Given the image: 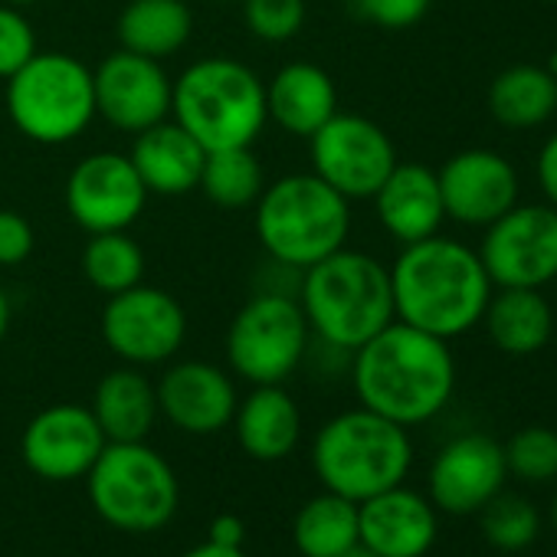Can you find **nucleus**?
Segmentation results:
<instances>
[{
  "label": "nucleus",
  "mask_w": 557,
  "mask_h": 557,
  "mask_svg": "<svg viewBox=\"0 0 557 557\" xmlns=\"http://www.w3.org/2000/svg\"><path fill=\"white\" fill-rule=\"evenodd\" d=\"M391 289L397 322L453 342L482 325L495 286L472 246L436 233L400 249Z\"/></svg>",
  "instance_id": "1"
},
{
  "label": "nucleus",
  "mask_w": 557,
  "mask_h": 557,
  "mask_svg": "<svg viewBox=\"0 0 557 557\" xmlns=\"http://www.w3.org/2000/svg\"><path fill=\"white\" fill-rule=\"evenodd\" d=\"M351 384L361 407L410 430L433 420L449 404L456 391V358L449 342L394 319L355 351Z\"/></svg>",
  "instance_id": "2"
},
{
  "label": "nucleus",
  "mask_w": 557,
  "mask_h": 557,
  "mask_svg": "<svg viewBox=\"0 0 557 557\" xmlns=\"http://www.w3.org/2000/svg\"><path fill=\"white\" fill-rule=\"evenodd\" d=\"M296 299L312 335L322 345L348 355H355L397 319L391 265L348 246L302 272Z\"/></svg>",
  "instance_id": "3"
},
{
  "label": "nucleus",
  "mask_w": 557,
  "mask_h": 557,
  "mask_svg": "<svg viewBox=\"0 0 557 557\" xmlns=\"http://www.w3.org/2000/svg\"><path fill=\"white\" fill-rule=\"evenodd\" d=\"M252 230L275 265L306 272L348 246L351 200L312 171L286 174L262 187L252 203Z\"/></svg>",
  "instance_id": "4"
},
{
  "label": "nucleus",
  "mask_w": 557,
  "mask_h": 557,
  "mask_svg": "<svg viewBox=\"0 0 557 557\" xmlns=\"http://www.w3.org/2000/svg\"><path fill=\"white\" fill-rule=\"evenodd\" d=\"M171 119L207 151L252 148L269 122L265 83L233 57H203L174 79Z\"/></svg>",
  "instance_id": "5"
},
{
  "label": "nucleus",
  "mask_w": 557,
  "mask_h": 557,
  "mask_svg": "<svg viewBox=\"0 0 557 557\" xmlns=\"http://www.w3.org/2000/svg\"><path fill=\"white\" fill-rule=\"evenodd\" d=\"M413 462L407 426L358 407L332 417L312 443V469L319 482L351 502H364L404 485Z\"/></svg>",
  "instance_id": "6"
},
{
  "label": "nucleus",
  "mask_w": 557,
  "mask_h": 557,
  "mask_svg": "<svg viewBox=\"0 0 557 557\" xmlns=\"http://www.w3.org/2000/svg\"><path fill=\"white\" fill-rule=\"evenodd\" d=\"M11 125L34 145L60 148L96 122L92 70L73 53H40L4 83Z\"/></svg>",
  "instance_id": "7"
},
{
  "label": "nucleus",
  "mask_w": 557,
  "mask_h": 557,
  "mask_svg": "<svg viewBox=\"0 0 557 557\" xmlns=\"http://www.w3.org/2000/svg\"><path fill=\"white\" fill-rule=\"evenodd\" d=\"M86 482L96 515L119 531H158L174 518L181 502L171 462L145 440L106 443Z\"/></svg>",
  "instance_id": "8"
},
{
  "label": "nucleus",
  "mask_w": 557,
  "mask_h": 557,
  "mask_svg": "<svg viewBox=\"0 0 557 557\" xmlns=\"http://www.w3.org/2000/svg\"><path fill=\"white\" fill-rule=\"evenodd\" d=\"M312 329L296 296L265 289L246 299L226 329V364L230 371L259 387L283 384L306 361Z\"/></svg>",
  "instance_id": "9"
},
{
  "label": "nucleus",
  "mask_w": 557,
  "mask_h": 557,
  "mask_svg": "<svg viewBox=\"0 0 557 557\" xmlns=\"http://www.w3.org/2000/svg\"><path fill=\"white\" fill-rule=\"evenodd\" d=\"M475 252L495 289H544L557 278V210L515 203L485 226Z\"/></svg>",
  "instance_id": "10"
},
{
  "label": "nucleus",
  "mask_w": 557,
  "mask_h": 557,
  "mask_svg": "<svg viewBox=\"0 0 557 557\" xmlns=\"http://www.w3.org/2000/svg\"><path fill=\"white\" fill-rule=\"evenodd\" d=\"M309 158L312 174L348 200H371L397 168L391 135L377 122L355 112H335L309 138Z\"/></svg>",
  "instance_id": "11"
},
{
  "label": "nucleus",
  "mask_w": 557,
  "mask_h": 557,
  "mask_svg": "<svg viewBox=\"0 0 557 557\" xmlns=\"http://www.w3.org/2000/svg\"><path fill=\"white\" fill-rule=\"evenodd\" d=\"M102 342L106 348L132 368L168 364L187 338L184 306L154 286H132L106 299L102 309Z\"/></svg>",
  "instance_id": "12"
},
{
  "label": "nucleus",
  "mask_w": 557,
  "mask_h": 557,
  "mask_svg": "<svg viewBox=\"0 0 557 557\" xmlns=\"http://www.w3.org/2000/svg\"><path fill=\"white\" fill-rule=\"evenodd\" d=\"M148 190L132 164L128 154L122 151H92L86 154L66 177V213L70 220L92 233H112V230H128L145 203Z\"/></svg>",
  "instance_id": "13"
},
{
  "label": "nucleus",
  "mask_w": 557,
  "mask_h": 557,
  "mask_svg": "<svg viewBox=\"0 0 557 557\" xmlns=\"http://www.w3.org/2000/svg\"><path fill=\"white\" fill-rule=\"evenodd\" d=\"M96 89V119L122 135H138L164 119H171V89L164 63L115 50L92 70Z\"/></svg>",
  "instance_id": "14"
},
{
  "label": "nucleus",
  "mask_w": 557,
  "mask_h": 557,
  "mask_svg": "<svg viewBox=\"0 0 557 557\" xmlns=\"http://www.w3.org/2000/svg\"><path fill=\"white\" fill-rule=\"evenodd\" d=\"M106 443L109 440L89 407L53 404L27 423L21 436V456L40 479L73 482L89 475Z\"/></svg>",
  "instance_id": "15"
},
{
  "label": "nucleus",
  "mask_w": 557,
  "mask_h": 557,
  "mask_svg": "<svg viewBox=\"0 0 557 557\" xmlns=\"http://www.w3.org/2000/svg\"><path fill=\"white\" fill-rule=\"evenodd\" d=\"M505 479L502 443L485 433H462L449 440L430 466V502L446 515H475L505 488Z\"/></svg>",
  "instance_id": "16"
},
{
  "label": "nucleus",
  "mask_w": 557,
  "mask_h": 557,
  "mask_svg": "<svg viewBox=\"0 0 557 557\" xmlns=\"http://www.w3.org/2000/svg\"><path fill=\"white\" fill-rule=\"evenodd\" d=\"M440 194L446 220L462 226H488L518 203V174L511 161L488 148H466L440 171Z\"/></svg>",
  "instance_id": "17"
},
{
  "label": "nucleus",
  "mask_w": 557,
  "mask_h": 557,
  "mask_svg": "<svg viewBox=\"0 0 557 557\" xmlns=\"http://www.w3.org/2000/svg\"><path fill=\"white\" fill-rule=\"evenodd\" d=\"M154 391H158L161 417L190 436L220 433L223 426L233 423V413L239 404L230 371H223L220 364H210V361L171 364L161 374V381L154 384Z\"/></svg>",
  "instance_id": "18"
},
{
  "label": "nucleus",
  "mask_w": 557,
  "mask_h": 557,
  "mask_svg": "<svg viewBox=\"0 0 557 557\" xmlns=\"http://www.w3.org/2000/svg\"><path fill=\"white\" fill-rule=\"evenodd\" d=\"M436 534V505L407 485L358 502V541L381 557H426Z\"/></svg>",
  "instance_id": "19"
},
{
  "label": "nucleus",
  "mask_w": 557,
  "mask_h": 557,
  "mask_svg": "<svg viewBox=\"0 0 557 557\" xmlns=\"http://www.w3.org/2000/svg\"><path fill=\"white\" fill-rule=\"evenodd\" d=\"M371 200L384 233L400 246L436 236L446 220L440 177L433 168L417 161H397V168L387 174Z\"/></svg>",
  "instance_id": "20"
},
{
  "label": "nucleus",
  "mask_w": 557,
  "mask_h": 557,
  "mask_svg": "<svg viewBox=\"0 0 557 557\" xmlns=\"http://www.w3.org/2000/svg\"><path fill=\"white\" fill-rule=\"evenodd\" d=\"M338 112V86L319 63H286L265 83V115L293 138H312Z\"/></svg>",
  "instance_id": "21"
},
{
  "label": "nucleus",
  "mask_w": 557,
  "mask_h": 557,
  "mask_svg": "<svg viewBox=\"0 0 557 557\" xmlns=\"http://www.w3.org/2000/svg\"><path fill=\"white\" fill-rule=\"evenodd\" d=\"M128 158L148 194L184 197L200 184L207 148L174 119H164L135 135Z\"/></svg>",
  "instance_id": "22"
},
{
  "label": "nucleus",
  "mask_w": 557,
  "mask_h": 557,
  "mask_svg": "<svg viewBox=\"0 0 557 557\" xmlns=\"http://www.w3.org/2000/svg\"><path fill=\"white\" fill-rule=\"evenodd\" d=\"M233 430L246 456L278 462L299 446L302 410L283 384H259L236 404Z\"/></svg>",
  "instance_id": "23"
},
{
  "label": "nucleus",
  "mask_w": 557,
  "mask_h": 557,
  "mask_svg": "<svg viewBox=\"0 0 557 557\" xmlns=\"http://www.w3.org/2000/svg\"><path fill=\"white\" fill-rule=\"evenodd\" d=\"M89 410L109 443H141L161 417L154 384L132 364L109 371L96 384Z\"/></svg>",
  "instance_id": "24"
},
{
  "label": "nucleus",
  "mask_w": 557,
  "mask_h": 557,
  "mask_svg": "<svg viewBox=\"0 0 557 557\" xmlns=\"http://www.w3.org/2000/svg\"><path fill=\"white\" fill-rule=\"evenodd\" d=\"M115 34L122 50L164 63L190 44L194 14L187 0H128Z\"/></svg>",
  "instance_id": "25"
},
{
  "label": "nucleus",
  "mask_w": 557,
  "mask_h": 557,
  "mask_svg": "<svg viewBox=\"0 0 557 557\" xmlns=\"http://www.w3.org/2000/svg\"><path fill=\"white\" fill-rule=\"evenodd\" d=\"M482 325L498 351L511 358H528L550 342L554 312L541 289H492Z\"/></svg>",
  "instance_id": "26"
},
{
  "label": "nucleus",
  "mask_w": 557,
  "mask_h": 557,
  "mask_svg": "<svg viewBox=\"0 0 557 557\" xmlns=\"http://www.w3.org/2000/svg\"><path fill=\"white\" fill-rule=\"evenodd\" d=\"M488 112L505 128H537L557 112V76L547 66L518 63L488 83Z\"/></svg>",
  "instance_id": "27"
},
{
  "label": "nucleus",
  "mask_w": 557,
  "mask_h": 557,
  "mask_svg": "<svg viewBox=\"0 0 557 557\" xmlns=\"http://www.w3.org/2000/svg\"><path fill=\"white\" fill-rule=\"evenodd\" d=\"M293 541L302 557H338L358 544V502L325 488L299 508Z\"/></svg>",
  "instance_id": "28"
},
{
  "label": "nucleus",
  "mask_w": 557,
  "mask_h": 557,
  "mask_svg": "<svg viewBox=\"0 0 557 557\" xmlns=\"http://www.w3.org/2000/svg\"><path fill=\"white\" fill-rule=\"evenodd\" d=\"M265 187L262 161L252 148L207 151L197 190L220 210H246L259 200Z\"/></svg>",
  "instance_id": "29"
},
{
  "label": "nucleus",
  "mask_w": 557,
  "mask_h": 557,
  "mask_svg": "<svg viewBox=\"0 0 557 557\" xmlns=\"http://www.w3.org/2000/svg\"><path fill=\"white\" fill-rule=\"evenodd\" d=\"M79 265L86 283L106 299L145 283V249L128 236V230L92 233L83 246Z\"/></svg>",
  "instance_id": "30"
},
{
  "label": "nucleus",
  "mask_w": 557,
  "mask_h": 557,
  "mask_svg": "<svg viewBox=\"0 0 557 557\" xmlns=\"http://www.w3.org/2000/svg\"><path fill=\"white\" fill-rule=\"evenodd\" d=\"M475 515H479V528H482L485 541L505 554L528 550L541 534L537 508L521 495H508L505 488L488 505H482Z\"/></svg>",
  "instance_id": "31"
},
{
  "label": "nucleus",
  "mask_w": 557,
  "mask_h": 557,
  "mask_svg": "<svg viewBox=\"0 0 557 557\" xmlns=\"http://www.w3.org/2000/svg\"><path fill=\"white\" fill-rule=\"evenodd\" d=\"M502 449H505L508 475H518L524 482L557 479V430L524 426L508 443H502Z\"/></svg>",
  "instance_id": "32"
},
{
  "label": "nucleus",
  "mask_w": 557,
  "mask_h": 557,
  "mask_svg": "<svg viewBox=\"0 0 557 557\" xmlns=\"http://www.w3.org/2000/svg\"><path fill=\"white\" fill-rule=\"evenodd\" d=\"M306 0H243L246 30L262 44H289L306 27Z\"/></svg>",
  "instance_id": "33"
},
{
  "label": "nucleus",
  "mask_w": 557,
  "mask_h": 557,
  "mask_svg": "<svg viewBox=\"0 0 557 557\" xmlns=\"http://www.w3.org/2000/svg\"><path fill=\"white\" fill-rule=\"evenodd\" d=\"M37 57V30L21 8L0 4V79H11Z\"/></svg>",
  "instance_id": "34"
},
{
  "label": "nucleus",
  "mask_w": 557,
  "mask_h": 557,
  "mask_svg": "<svg viewBox=\"0 0 557 557\" xmlns=\"http://www.w3.org/2000/svg\"><path fill=\"white\" fill-rule=\"evenodd\" d=\"M433 0H355L361 21L381 30H410L430 14Z\"/></svg>",
  "instance_id": "35"
},
{
  "label": "nucleus",
  "mask_w": 557,
  "mask_h": 557,
  "mask_svg": "<svg viewBox=\"0 0 557 557\" xmlns=\"http://www.w3.org/2000/svg\"><path fill=\"white\" fill-rule=\"evenodd\" d=\"M37 233L17 210H0V265H21L30 259Z\"/></svg>",
  "instance_id": "36"
},
{
  "label": "nucleus",
  "mask_w": 557,
  "mask_h": 557,
  "mask_svg": "<svg viewBox=\"0 0 557 557\" xmlns=\"http://www.w3.org/2000/svg\"><path fill=\"white\" fill-rule=\"evenodd\" d=\"M537 184L547 197V203L557 210V132L544 141L537 154Z\"/></svg>",
  "instance_id": "37"
},
{
  "label": "nucleus",
  "mask_w": 557,
  "mask_h": 557,
  "mask_svg": "<svg viewBox=\"0 0 557 557\" xmlns=\"http://www.w3.org/2000/svg\"><path fill=\"white\" fill-rule=\"evenodd\" d=\"M207 541L223 544V547H243V541H246V524H243L236 515L223 511V515H216V518L210 521V528H207Z\"/></svg>",
  "instance_id": "38"
},
{
  "label": "nucleus",
  "mask_w": 557,
  "mask_h": 557,
  "mask_svg": "<svg viewBox=\"0 0 557 557\" xmlns=\"http://www.w3.org/2000/svg\"><path fill=\"white\" fill-rule=\"evenodd\" d=\"M184 557H246V554H243V547H223V544L203 541L194 550H187Z\"/></svg>",
  "instance_id": "39"
},
{
  "label": "nucleus",
  "mask_w": 557,
  "mask_h": 557,
  "mask_svg": "<svg viewBox=\"0 0 557 557\" xmlns=\"http://www.w3.org/2000/svg\"><path fill=\"white\" fill-rule=\"evenodd\" d=\"M8 332H11V296L0 286V345H4Z\"/></svg>",
  "instance_id": "40"
},
{
  "label": "nucleus",
  "mask_w": 557,
  "mask_h": 557,
  "mask_svg": "<svg viewBox=\"0 0 557 557\" xmlns=\"http://www.w3.org/2000/svg\"><path fill=\"white\" fill-rule=\"evenodd\" d=\"M338 557H381V554H374L368 544H361V541H358V544H351L348 550H342Z\"/></svg>",
  "instance_id": "41"
},
{
  "label": "nucleus",
  "mask_w": 557,
  "mask_h": 557,
  "mask_svg": "<svg viewBox=\"0 0 557 557\" xmlns=\"http://www.w3.org/2000/svg\"><path fill=\"white\" fill-rule=\"evenodd\" d=\"M4 4H11V8H21V11H27V8H34V4H40V0H4Z\"/></svg>",
  "instance_id": "42"
},
{
  "label": "nucleus",
  "mask_w": 557,
  "mask_h": 557,
  "mask_svg": "<svg viewBox=\"0 0 557 557\" xmlns=\"http://www.w3.org/2000/svg\"><path fill=\"white\" fill-rule=\"evenodd\" d=\"M550 524H554V531H557V495H554V502H550Z\"/></svg>",
  "instance_id": "43"
},
{
  "label": "nucleus",
  "mask_w": 557,
  "mask_h": 557,
  "mask_svg": "<svg viewBox=\"0 0 557 557\" xmlns=\"http://www.w3.org/2000/svg\"><path fill=\"white\" fill-rule=\"evenodd\" d=\"M544 4H557V0H544Z\"/></svg>",
  "instance_id": "44"
}]
</instances>
